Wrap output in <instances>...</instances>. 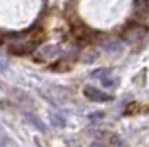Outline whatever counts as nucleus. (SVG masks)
I'll return each mask as SVG.
<instances>
[{"instance_id":"5","label":"nucleus","mask_w":149,"mask_h":147,"mask_svg":"<svg viewBox=\"0 0 149 147\" xmlns=\"http://www.w3.org/2000/svg\"><path fill=\"white\" fill-rule=\"evenodd\" d=\"M94 147H109V146L104 144V142H97V144H94Z\"/></svg>"},{"instance_id":"1","label":"nucleus","mask_w":149,"mask_h":147,"mask_svg":"<svg viewBox=\"0 0 149 147\" xmlns=\"http://www.w3.org/2000/svg\"><path fill=\"white\" fill-rule=\"evenodd\" d=\"M42 37H44V32L42 28L35 27L32 30H27V32H19V33H7L3 35L2 39V44H5L8 49V52L12 53H19V55H24V53H30L35 47L40 44Z\"/></svg>"},{"instance_id":"3","label":"nucleus","mask_w":149,"mask_h":147,"mask_svg":"<svg viewBox=\"0 0 149 147\" xmlns=\"http://www.w3.org/2000/svg\"><path fill=\"white\" fill-rule=\"evenodd\" d=\"M84 95H86L87 99L94 100V102H107V100L111 99V95L104 94L102 90H97V89L92 87V85H86L84 87Z\"/></svg>"},{"instance_id":"4","label":"nucleus","mask_w":149,"mask_h":147,"mask_svg":"<svg viewBox=\"0 0 149 147\" xmlns=\"http://www.w3.org/2000/svg\"><path fill=\"white\" fill-rule=\"evenodd\" d=\"M40 52H42V59H44V60L54 59V57H57V55H59V47H55V45H45Z\"/></svg>"},{"instance_id":"2","label":"nucleus","mask_w":149,"mask_h":147,"mask_svg":"<svg viewBox=\"0 0 149 147\" xmlns=\"http://www.w3.org/2000/svg\"><path fill=\"white\" fill-rule=\"evenodd\" d=\"M72 33H74L75 40H77L79 44H89V42H92V39L95 37L94 30H91V28L86 27V25L74 27V28H72Z\"/></svg>"}]
</instances>
